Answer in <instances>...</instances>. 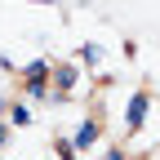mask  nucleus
<instances>
[{
	"mask_svg": "<svg viewBox=\"0 0 160 160\" xmlns=\"http://www.w3.org/2000/svg\"><path fill=\"white\" fill-rule=\"evenodd\" d=\"M0 142H5V125H0Z\"/></svg>",
	"mask_w": 160,
	"mask_h": 160,
	"instance_id": "obj_5",
	"label": "nucleus"
},
{
	"mask_svg": "<svg viewBox=\"0 0 160 160\" xmlns=\"http://www.w3.org/2000/svg\"><path fill=\"white\" fill-rule=\"evenodd\" d=\"M9 125H31V111L27 107H9Z\"/></svg>",
	"mask_w": 160,
	"mask_h": 160,
	"instance_id": "obj_4",
	"label": "nucleus"
},
{
	"mask_svg": "<svg viewBox=\"0 0 160 160\" xmlns=\"http://www.w3.org/2000/svg\"><path fill=\"white\" fill-rule=\"evenodd\" d=\"M49 80H53V93H58V98H67V93L76 89V67H71V62L53 67V71H49Z\"/></svg>",
	"mask_w": 160,
	"mask_h": 160,
	"instance_id": "obj_1",
	"label": "nucleus"
},
{
	"mask_svg": "<svg viewBox=\"0 0 160 160\" xmlns=\"http://www.w3.org/2000/svg\"><path fill=\"white\" fill-rule=\"evenodd\" d=\"M98 133H102V129H98V120H85V125H80V133H76V151H89L93 142H98Z\"/></svg>",
	"mask_w": 160,
	"mask_h": 160,
	"instance_id": "obj_2",
	"label": "nucleus"
},
{
	"mask_svg": "<svg viewBox=\"0 0 160 160\" xmlns=\"http://www.w3.org/2000/svg\"><path fill=\"white\" fill-rule=\"evenodd\" d=\"M142 111H147V93H133V102H129V125H138Z\"/></svg>",
	"mask_w": 160,
	"mask_h": 160,
	"instance_id": "obj_3",
	"label": "nucleus"
}]
</instances>
